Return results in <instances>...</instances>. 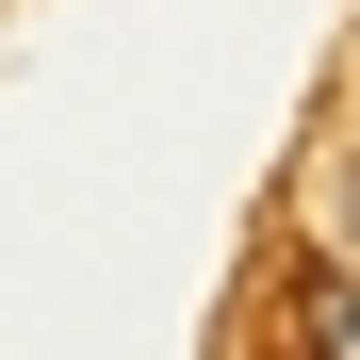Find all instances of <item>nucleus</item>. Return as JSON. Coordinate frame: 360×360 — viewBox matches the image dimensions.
<instances>
[{
	"mask_svg": "<svg viewBox=\"0 0 360 360\" xmlns=\"http://www.w3.org/2000/svg\"><path fill=\"white\" fill-rule=\"evenodd\" d=\"M295 344H311V360H360V262H311V295H295Z\"/></svg>",
	"mask_w": 360,
	"mask_h": 360,
	"instance_id": "f257e3e1",
	"label": "nucleus"
}]
</instances>
